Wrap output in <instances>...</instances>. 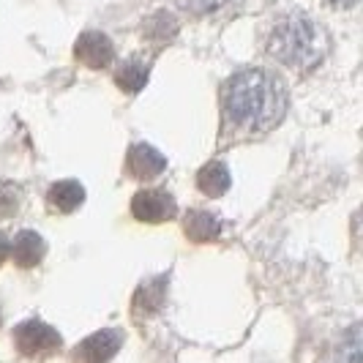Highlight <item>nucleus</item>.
<instances>
[{
	"instance_id": "f257e3e1",
	"label": "nucleus",
	"mask_w": 363,
	"mask_h": 363,
	"mask_svg": "<svg viewBox=\"0 0 363 363\" xmlns=\"http://www.w3.org/2000/svg\"><path fill=\"white\" fill-rule=\"evenodd\" d=\"M224 121L243 134L271 131L287 112L284 85L265 69H243L233 74L221 93Z\"/></svg>"
},
{
	"instance_id": "f03ea898",
	"label": "nucleus",
	"mask_w": 363,
	"mask_h": 363,
	"mask_svg": "<svg viewBox=\"0 0 363 363\" xmlns=\"http://www.w3.org/2000/svg\"><path fill=\"white\" fill-rule=\"evenodd\" d=\"M330 41L325 28L306 14H287L273 25L268 52L292 72L309 74L328 57Z\"/></svg>"
},
{
	"instance_id": "7ed1b4c3",
	"label": "nucleus",
	"mask_w": 363,
	"mask_h": 363,
	"mask_svg": "<svg viewBox=\"0 0 363 363\" xmlns=\"http://www.w3.org/2000/svg\"><path fill=\"white\" fill-rule=\"evenodd\" d=\"M60 345H63L60 333L52 325L36 320V317L25 320V323H19L14 328V347H17L19 355L28 358V361H47V358H52L55 352L60 350Z\"/></svg>"
},
{
	"instance_id": "20e7f679",
	"label": "nucleus",
	"mask_w": 363,
	"mask_h": 363,
	"mask_svg": "<svg viewBox=\"0 0 363 363\" xmlns=\"http://www.w3.org/2000/svg\"><path fill=\"white\" fill-rule=\"evenodd\" d=\"M131 213L145 224H164L178 216V202L164 189H143L131 197Z\"/></svg>"
},
{
	"instance_id": "39448f33",
	"label": "nucleus",
	"mask_w": 363,
	"mask_h": 363,
	"mask_svg": "<svg viewBox=\"0 0 363 363\" xmlns=\"http://www.w3.org/2000/svg\"><path fill=\"white\" fill-rule=\"evenodd\" d=\"M123 342H126V336L118 328L96 330L72 350V363H107L118 355Z\"/></svg>"
},
{
	"instance_id": "423d86ee",
	"label": "nucleus",
	"mask_w": 363,
	"mask_h": 363,
	"mask_svg": "<svg viewBox=\"0 0 363 363\" xmlns=\"http://www.w3.org/2000/svg\"><path fill=\"white\" fill-rule=\"evenodd\" d=\"M164 169H167V159H164L153 145H147V143H134V145L128 147L126 172L134 181H140V183L153 181V178L162 175Z\"/></svg>"
},
{
	"instance_id": "0eeeda50",
	"label": "nucleus",
	"mask_w": 363,
	"mask_h": 363,
	"mask_svg": "<svg viewBox=\"0 0 363 363\" xmlns=\"http://www.w3.org/2000/svg\"><path fill=\"white\" fill-rule=\"evenodd\" d=\"M74 55L79 63H85L88 69H107L115 60V47L109 36L99 33V30H85L74 44Z\"/></svg>"
},
{
	"instance_id": "6e6552de",
	"label": "nucleus",
	"mask_w": 363,
	"mask_h": 363,
	"mask_svg": "<svg viewBox=\"0 0 363 363\" xmlns=\"http://www.w3.org/2000/svg\"><path fill=\"white\" fill-rule=\"evenodd\" d=\"M9 255H11V259L17 262L19 268L30 271L47 255V240L38 235L36 230H19L14 240L9 243Z\"/></svg>"
},
{
	"instance_id": "1a4fd4ad",
	"label": "nucleus",
	"mask_w": 363,
	"mask_h": 363,
	"mask_svg": "<svg viewBox=\"0 0 363 363\" xmlns=\"http://www.w3.org/2000/svg\"><path fill=\"white\" fill-rule=\"evenodd\" d=\"M167 284H169V279L167 276H153V279H147L140 284V290L134 295V303H131V314L134 317H153V314H159L164 306V298H167Z\"/></svg>"
},
{
	"instance_id": "9d476101",
	"label": "nucleus",
	"mask_w": 363,
	"mask_h": 363,
	"mask_svg": "<svg viewBox=\"0 0 363 363\" xmlns=\"http://www.w3.org/2000/svg\"><path fill=\"white\" fill-rule=\"evenodd\" d=\"M183 233L189 240L194 243H208V240H216L221 235V218L211 211H202V208H194L183 216Z\"/></svg>"
},
{
	"instance_id": "9b49d317",
	"label": "nucleus",
	"mask_w": 363,
	"mask_h": 363,
	"mask_svg": "<svg viewBox=\"0 0 363 363\" xmlns=\"http://www.w3.org/2000/svg\"><path fill=\"white\" fill-rule=\"evenodd\" d=\"M85 202V186L79 181H55L47 191V205L52 213H74Z\"/></svg>"
},
{
	"instance_id": "f8f14e48",
	"label": "nucleus",
	"mask_w": 363,
	"mask_h": 363,
	"mask_svg": "<svg viewBox=\"0 0 363 363\" xmlns=\"http://www.w3.org/2000/svg\"><path fill=\"white\" fill-rule=\"evenodd\" d=\"M230 183H233V178H230V169L224 162H208L197 172V189L205 197H213V200L227 194Z\"/></svg>"
},
{
	"instance_id": "ddd939ff",
	"label": "nucleus",
	"mask_w": 363,
	"mask_h": 363,
	"mask_svg": "<svg viewBox=\"0 0 363 363\" xmlns=\"http://www.w3.org/2000/svg\"><path fill=\"white\" fill-rule=\"evenodd\" d=\"M147 77H150V63H145L143 57H128L115 72V85L123 93H140L145 88Z\"/></svg>"
},
{
	"instance_id": "4468645a",
	"label": "nucleus",
	"mask_w": 363,
	"mask_h": 363,
	"mask_svg": "<svg viewBox=\"0 0 363 363\" xmlns=\"http://www.w3.org/2000/svg\"><path fill=\"white\" fill-rule=\"evenodd\" d=\"M175 33H178V22H175L172 14H167V11H159V14H153L145 22V36L150 41H169Z\"/></svg>"
},
{
	"instance_id": "2eb2a0df",
	"label": "nucleus",
	"mask_w": 363,
	"mask_h": 363,
	"mask_svg": "<svg viewBox=\"0 0 363 363\" xmlns=\"http://www.w3.org/2000/svg\"><path fill=\"white\" fill-rule=\"evenodd\" d=\"M336 363H363L361 355V325H352L342 336V345L336 350Z\"/></svg>"
},
{
	"instance_id": "dca6fc26",
	"label": "nucleus",
	"mask_w": 363,
	"mask_h": 363,
	"mask_svg": "<svg viewBox=\"0 0 363 363\" xmlns=\"http://www.w3.org/2000/svg\"><path fill=\"white\" fill-rule=\"evenodd\" d=\"M19 205H22V189L14 183H3L0 186V218L17 216Z\"/></svg>"
},
{
	"instance_id": "f3484780",
	"label": "nucleus",
	"mask_w": 363,
	"mask_h": 363,
	"mask_svg": "<svg viewBox=\"0 0 363 363\" xmlns=\"http://www.w3.org/2000/svg\"><path fill=\"white\" fill-rule=\"evenodd\" d=\"M230 0H178V6H181L183 11H189V14H213L218 9H224Z\"/></svg>"
},
{
	"instance_id": "a211bd4d",
	"label": "nucleus",
	"mask_w": 363,
	"mask_h": 363,
	"mask_svg": "<svg viewBox=\"0 0 363 363\" xmlns=\"http://www.w3.org/2000/svg\"><path fill=\"white\" fill-rule=\"evenodd\" d=\"M328 6H333V9H352V6H358V0H325Z\"/></svg>"
},
{
	"instance_id": "6ab92c4d",
	"label": "nucleus",
	"mask_w": 363,
	"mask_h": 363,
	"mask_svg": "<svg viewBox=\"0 0 363 363\" xmlns=\"http://www.w3.org/2000/svg\"><path fill=\"white\" fill-rule=\"evenodd\" d=\"M6 257H9V238L0 233V265L6 262Z\"/></svg>"
}]
</instances>
